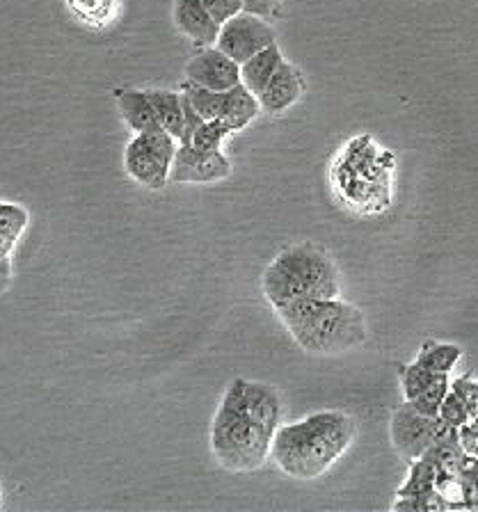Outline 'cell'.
<instances>
[{"label": "cell", "instance_id": "cell-1", "mask_svg": "<svg viewBox=\"0 0 478 512\" xmlns=\"http://www.w3.org/2000/svg\"><path fill=\"white\" fill-rule=\"evenodd\" d=\"M282 400L264 382H229L211 423V453L222 469L250 474L270 460L275 430L282 426Z\"/></svg>", "mask_w": 478, "mask_h": 512}, {"label": "cell", "instance_id": "cell-2", "mask_svg": "<svg viewBox=\"0 0 478 512\" xmlns=\"http://www.w3.org/2000/svg\"><path fill=\"white\" fill-rule=\"evenodd\" d=\"M357 439V423L350 414L323 410L305 419L282 423L275 430L270 460L284 476L316 480L330 471Z\"/></svg>", "mask_w": 478, "mask_h": 512}, {"label": "cell", "instance_id": "cell-3", "mask_svg": "<svg viewBox=\"0 0 478 512\" xmlns=\"http://www.w3.org/2000/svg\"><path fill=\"white\" fill-rule=\"evenodd\" d=\"M273 309L291 339L316 357L344 355L360 348L369 336L362 311L339 298H302Z\"/></svg>", "mask_w": 478, "mask_h": 512}, {"label": "cell", "instance_id": "cell-4", "mask_svg": "<svg viewBox=\"0 0 478 512\" xmlns=\"http://www.w3.org/2000/svg\"><path fill=\"white\" fill-rule=\"evenodd\" d=\"M261 291L273 307L302 298H339L341 279L323 247L298 243L282 250L264 270Z\"/></svg>", "mask_w": 478, "mask_h": 512}, {"label": "cell", "instance_id": "cell-5", "mask_svg": "<svg viewBox=\"0 0 478 512\" xmlns=\"http://www.w3.org/2000/svg\"><path fill=\"white\" fill-rule=\"evenodd\" d=\"M177 138L167 131L135 133L126 144L124 167L133 181L149 190H161L170 183L174 156H177Z\"/></svg>", "mask_w": 478, "mask_h": 512}, {"label": "cell", "instance_id": "cell-6", "mask_svg": "<svg viewBox=\"0 0 478 512\" xmlns=\"http://www.w3.org/2000/svg\"><path fill=\"white\" fill-rule=\"evenodd\" d=\"M444 423L440 416H426L414 410L412 403L403 400V405L392 414L389 423V437H392L394 451L401 455L405 462L424 458L428 446L440 435Z\"/></svg>", "mask_w": 478, "mask_h": 512}, {"label": "cell", "instance_id": "cell-7", "mask_svg": "<svg viewBox=\"0 0 478 512\" xmlns=\"http://www.w3.org/2000/svg\"><path fill=\"white\" fill-rule=\"evenodd\" d=\"M277 44L275 30L268 26V23L261 19V16H254L248 12L236 14L234 19L220 26V35L215 46L220 48L222 53H227L231 60L243 64L250 60L252 55H257L264 48Z\"/></svg>", "mask_w": 478, "mask_h": 512}, {"label": "cell", "instance_id": "cell-8", "mask_svg": "<svg viewBox=\"0 0 478 512\" xmlns=\"http://www.w3.org/2000/svg\"><path fill=\"white\" fill-rule=\"evenodd\" d=\"M231 174V163L222 151H199L188 140L179 144L170 183H218Z\"/></svg>", "mask_w": 478, "mask_h": 512}, {"label": "cell", "instance_id": "cell-9", "mask_svg": "<svg viewBox=\"0 0 478 512\" xmlns=\"http://www.w3.org/2000/svg\"><path fill=\"white\" fill-rule=\"evenodd\" d=\"M186 80L215 92H227L241 83V64L222 53L218 46L204 48L186 64Z\"/></svg>", "mask_w": 478, "mask_h": 512}, {"label": "cell", "instance_id": "cell-10", "mask_svg": "<svg viewBox=\"0 0 478 512\" xmlns=\"http://www.w3.org/2000/svg\"><path fill=\"white\" fill-rule=\"evenodd\" d=\"M302 92H305V80H302L298 67L284 60L280 64V69L275 71V76L270 78L266 90L259 94L261 112H268V115H282V112L296 106Z\"/></svg>", "mask_w": 478, "mask_h": 512}, {"label": "cell", "instance_id": "cell-11", "mask_svg": "<svg viewBox=\"0 0 478 512\" xmlns=\"http://www.w3.org/2000/svg\"><path fill=\"white\" fill-rule=\"evenodd\" d=\"M174 23L183 35L199 46L218 42L220 26L213 21L202 0H174Z\"/></svg>", "mask_w": 478, "mask_h": 512}, {"label": "cell", "instance_id": "cell-12", "mask_svg": "<svg viewBox=\"0 0 478 512\" xmlns=\"http://www.w3.org/2000/svg\"><path fill=\"white\" fill-rule=\"evenodd\" d=\"M261 112V103L259 96L252 94L248 87L243 83H238L236 87L225 92V101H222V110H220V122L225 124L231 133L243 131L254 117Z\"/></svg>", "mask_w": 478, "mask_h": 512}, {"label": "cell", "instance_id": "cell-13", "mask_svg": "<svg viewBox=\"0 0 478 512\" xmlns=\"http://www.w3.org/2000/svg\"><path fill=\"white\" fill-rule=\"evenodd\" d=\"M119 110L124 122L135 133H161L163 126L158 122L154 103L149 94L142 90H122L119 92Z\"/></svg>", "mask_w": 478, "mask_h": 512}, {"label": "cell", "instance_id": "cell-14", "mask_svg": "<svg viewBox=\"0 0 478 512\" xmlns=\"http://www.w3.org/2000/svg\"><path fill=\"white\" fill-rule=\"evenodd\" d=\"M424 458L428 462H433L437 471H446V474L460 476V471L467 462V453L462 451V446H460L458 428H451L444 423V428L440 430V435L435 437V442L428 446Z\"/></svg>", "mask_w": 478, "mask_h": 512}, {"label": "cell", "instance_id": "cell-15", "mask_svg": "<svg viewBox=\"0 0 478 512\" xmlns=\"http://www.w3.org/2000/svg\"><path fill=\"white\" fill-rule=\"evenodd\" d=\"M284 62L280 46L273 44L259 51L257 55H252L250 60H245L241 64V83L248 87L252 94H261L266 90V85L270 83V78L275 76V71L280 69V64Z\"/></svg>", "mask_w": 478, "mask_h": 512}, {"label": "cell", "instance_id": "cell-16", "mask_svg": "<svg viewBox=\"0 0 478 512\" xmlns=\"http://www.w3.org/2000/svg\"><path fill=\"white\" fill-rule=\"evenodd\" d=\"M147 94L151 103H154L156 117L158 122H161L163 131L181 140L183 133H186V112H183L181 94L167 92V90H151Z\"/></svg>", "mask_w": 478, "mask_h": 512}, {"label": "cell", "instance_id": "cell-17", "mask_svg": "<svg viewBox=\"0 0 478 512\" xmlns=\"http://www.w3.org/2000/svg\"><path fill=\"white\" fill-rule=\"evenodd\" d=\"M462 357V350L456 343H442V341H426L424 346H421L419 355L414 362H419L421 366L430 368V371L435 373H446L449 375L456 364L460 362Z\"/></svg>", "mask_w": 478, "mask_h": 512}, {"label": "cell", "instance_id": "cell-18", "mask_svg": "<svg viewBox=\"0 0 478 512\" xmlns=\"http://www.w3.org/2000/svg\"><path fill=\"white\" fill-rule=\"evenodd\" d=\"M181 94L190 101V106L195 108V112L202 119H218L220 110H222V101H225V92H215L209 90V87H202L197 83H186L181 85Z\"/></svg>", "mask_w": 478, "mask_h": 512}, {"label": "cell", "instance_id": "cell-19", "mask_svg": "<svg viewBox=\"0 0 478 512\" xmlns=\"http://www.w3.org/2000/svg\"><path fill=\"white\" fill-rule=\"evenodd\" d=\"M435 476H437V467L433 462H428L426 458L412 460L408 480H405L401 490L396 492V496H426V494L437 492Z\"/></svg>", "mask_w": 478, "mask_h": 512}, {"label": "cell", "instance_id": "cell-20", "mask_svg": "<svg viewBox=\"0 0 478 512\" xmlns=\"http://www.w3.org/2000/svg\"><path fill=\"white\" fill-rule=\"evenodd\" d=\"M227 135H231V131L220 122V119H204V122L199 124L193 133H190L188 142L199 151H220L222 142H225Z\"/></svg>", "mask_w": 478, "mask_h": 512}, {"label": "cell", "instance_id": "cell-21", "mask_svg": "<svg viewBox=\"0 0 478 512\" xmlns=\"http://www.w3.org/2000/svg\"><path fill=\"white\" fill-rule=\"evenodd\" d=\"M449 389H451V380H449V375L444 373L435 382H430L419 396H414L412 400H408V403H412L414 410H419L421 414L440 416V405H442L444 396L449 394Z\"/></svg>", "mask_w": 478, "mask_h": 512}, {"label": "cell", "instance_id": "cell-22", "mask_svg": "<svg viewBox=\"0 0 478 512\" xmlns=\"http://www.w3.org/2000/svg\"><path fill=\"white\" fill-rule=\"evenodd\" d=\"M444 373H435L430 368L421 366L419 362H412L408 366H403L401 371V389H403V398L412 400L414 396H419L430 382H435L437 378Z\"/></svg>", "mask_w": 478, "mask_h": 512}, {"label": "cell", "instance_id": "cell-23", "mask_svg": "<svg viewBox=\"0 0 478 512\" xmlns=\"http://www.w3.org/2000/svg\"><path fill=\"white\" fill-rule=\"evenodd\" d=\"M30 222V215L23 206L12 202H0V231L12 238H21Z\"/></svg>", "mask_w": 478, "mask_h": 512}, {"label": "cell", "instance_id": "cell-24", "mask_svg": "<svg viewBox=\"0 0 478 512\" xmlns=\"http://www.w3.org/2000/svg\"><path fill=\"white\" fill-rule=\"evenodd\" d=\"M396 503L392 510L396 512H442L446 510V503L440 492L426 494V496H396Z\"/></svg>", "mask_w": 478, "mask_h": 512}, {"label": "cell", "instance_id": "cell-25", "mask_svg": "<svg viewBox=\"0 0 478 512\" xmlns=\"http://www.w3.org/2000/svg\"><path fill=\"white\" fill-rule=\"evenodd\" d=\"M69 7L87 23H99L108 21V16L113 14L115 0H69Z\"/></svg>", "mask_w": 478, "mask_h": 512}, {"label": "cell", "instance_id": "cell-26", "mask_svg": "<svg viewBox=\"0 0 478 512\" xmlns=\"http://www.w3.org/2000/svg\"><path fill=\"white\" fill-rule=\"evenodd\" d=\"M440 419H442V423H446V426L460 428V426H465L469 419H472V414H469V410L465 407V403L458 398L456 391L449 389V394L444 396L442 405H440Z\"/></svg>", "mask_w": 478, "mask_h": 512}, {"label": "cell", "instance_id": "cell-27", "mask_svg": "<svg viewBox=\"0 0 478 512\" xmlns=\"http://www.w3.org/2000/svg\"><path fill=\"white\" fill-rule=\"evenodd\" d=\"M460 480L467 510H478V458L467 455L465 467L460 471Z\"/></svg>", "mask_w": 478, "mask_h": 512}, {"label": "cell", "instance_id": "cell-28", "mask_svg": "<svg viewBox=\"0 0 478 512\" xmlns=\"http://www.w3.org/2000/svg\"><path fill=\"white\" fill-rule=\"evenodd\" d=\"M451 391H456L469 414H472V419L478 416V380L474 375H460V378L451 382Z\"/></svg>", "mask_w": 478, "mask_h": 512}, {"label": "cell", "instance_id": "cell-29", "mask_svg": "<svg viewBox=\"0 0 478 512\" xmlns=\"http://www.w3.org/2000/svg\"><path fill=\"white\" fill-rule=\"evenodd\" d=\"M202 3L218 26H222V23H227L229 19H234L236 14L243 12L241 0H202Z\"/></svg>", "mask_w": 478, "mask_h": 512}, {"label": "cell", "instance_id": "cell-30", "mask_svg": "<svg viewBox=\"0 0 478 512\" xmlns=\"http://www.w3.org/2000/svg\"><path fill=\"white\" fill-rule=\"evenodd\" d=\"M458 437L462 451L472 455V458H478V416H474V419H469L465 426L458 428Z\"/></svg>", "mask_w": 478, "mask_h": 512}, {"label": "cell", "instance_id": "cell-31", "mask_svg": "<svg viewBox=\"0 0 478 512\" xmlns=\"http://www.w3.org/2000/svg\"><path fill=\"white\" fill-rule=\"evenodd\" d=\"M241 3H243V12L261 16V19L273 16L277 12V7H280V0H241Z\"/></svg>", "mask_w": 478, "mask_h": 512}, {"label": "cell", "instance_id": "cell-32", "mask_svg": "<svg viewBox=\"0 0 478 512\" xmlns=\"http://www.w3.org/2000/svg\"><path fill=\"white\" fill-rule=\"evenodd\" d=\"M12 284V261L0 259V295H3Z\"/></svg>", "mask_w": 478, "mask_h": 512}, {"label": "cell", "instance_id": "cell-33", "mask_svg": "<svg viewBox=\"0 0 478 512\" xmlns=\"http://www.w3.org/2000/svg\"><path fill=\"white\" fill-rule=\"evenodd\" d=\"M17 243H19L17 238L7 236V234H3V231H0V259H10Z\"/></svg>", "mask_w": 478, "mask_h": 512}, {"label": "cell", "instance_id": "cell-34", "mask_svg": "<svg viewBox=\"0 0 478 512\" xmlns=\"http://www.w3.org/2000/svg\"><path fill=\"white\" fill-rule=\"evenodd\" d=\"M0 501H3V490H0Z\"/></svg>", "mask_w": 478, "mask_h": 512}]
</instances>
